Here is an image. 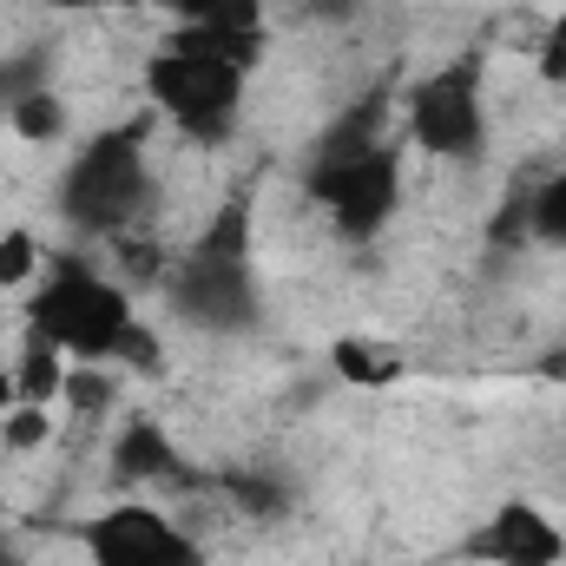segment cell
<instances>
[{"label":"cell","mask_w":566,"mask_h":566,"mask_svg":"<svg viewBox=\"0 0 566 566\" xmlns=\"http://www.w3.org/2000/svg\"><path fill=\"white\" fill-rule=\"evenodd\" d=\"M178 33H211V40H264L271 0H158Z\"/></svg>","instance_id":"10"},{"label":"cell","mask_w":566,"mask_h":566,"mask_svg":"<svg viewBox=\"0 0 566 566\" xmlns=\"http://www.w3.org/2000/svg\"><path fill=\"white\" fill-rule=\"evenodd\" d=\"M560 434H566V402H560Z\"/></svg>","instance_id":"24"},{"label":"cell","mask_w":566,"mask_h":566,"mask_svg":"<svg viewBox=\"0 0 566 566\" xmlns=\"http://www.w3.org/2000/svg\"><path fill=\"white\" fill-rule=\"evenodd\" d=\"M66 356L60 349H46L40 336H20V356H13V369H7V382H13V402H40V409H53L60 402V389H66Z\"/></svg>","instance_id":"12"},{"label":"cell","mask_w":566,"mask_h":566,"mask_svg":"<svg viewBox=\"0 0 566 566\" xmlns=\"http://www.w3.org/2000/svg\"><path fill=\"white\" fill-rule=\"evenodd\" d=\"M113 363H73L66 369V389H60V402L73 409V416H106L113 409Z\"/></svg>","instance_id":"17"},{"label":"cell","mask_w":566,"mask_h":566,"mask_svg":"<svg viewBox=\"0 0 566 566\" xmlns=\"http://www.w3.org/2000/svg\"><path fill=\"white\" fill-rule=\"evenodd\" d=\"M303 191L343 244H369L402 211V145L396 139L316 145L310 165H303Z\"/></svg>","instance_id":"5"},{"label":"cell","mask_w":566,"mask_h":566,"mask_svg":"<svg viewBox=\"0 0 566 566\" xmlns=\"http://www.w3.org/2000/svg\"><path fill=\"white\" fill-rule=\"evenodd\" d=\"M534 66H541V80H547V86H566V13H554V20H547Z\"/></svg>","instance_id":"20"},{"label":"cell","mask_w":566,"mask_h":566,"mask_svg":"<svg viewBox=\"0 0 566 566\" xmlns=\"http://www.w3.org/2000/svg\"><path fill=\"white\" fill-rule=\"evenodd\" d=\"M0 566H33L27 554H20V541H13V534H0Z\"/></svg>","instance_id":"23"},{"label":"cell","mask_w":566,"mask_h":566,"mask_svg":"<svg viewBox=\"0 0 566 566\" xmlns=\"http://www.w3.org/2000/svg\"><path fill=\"white\" fill-rule=\"evenodd\" d=\"M151 205H158V171H151V133H145V119L86 133V139L73 145L60 185H53L60 224L73 238H93V244H113L126 231H145Z\"/></svg>","instance_id":"2"},{"label":"cell","mask_w":566,"mask_h":566,"mask_svg":"<svg viewBox=\"0 0 566 566\" xmlns=\"http://www.w3.org/2000/svg\"><path fill=\"white\" fill-rule=\"evenodd\" d=\"M20 316L27 336H40L66 363H119V343L139 323V296L86 251H53L40 283L20 296Z\"/></svg>","instance_id":"4"},{"label":"cell","mask_w":566,"mask_h":566,"mask_svg":"<svg viewBox=\"0 0 566 566\" xmlns=\"http://www.w3.org/2000/svg\"><path fill=\"white\" fill-rule=\"evenodd\" d=\"M329 369H336L349 389H389V382H402V369H409V363H402L389 343H376V336H336Z\"/></svg>","instance_id":"11"},{"label":"cell","mask_w":566,"mask_h":566,"mask_svg":"<svg viewBox=\"0 0 566 566\" xmlns=\"http://www.w3.org/2000/svg\"><path fill=\"white\" fill-rule=\"evenodd\" d=\"M106 468H113V488H119V494H145V488H178V481H191V461L178 454V441L165 434V422H151V416H126V428H119L113 448H106Z\"/></svg>","instance_id":"9"},{"label":"cell","mask_w":566,"mask_h":566,"mask_svg":"<svg viewBox=\"0 0 566 566\" xmlns=\"http://www.w3.org/2000/svg\"><path fill=\"white\" fill-rule=\"evenodd\" d=\"M488 73L481 53L441 60L402 93V139L434 165H481L488 158Z\"/></svg>","instance_id":"6"},{"label":"cell","mask_w":566,"mask_h":566,"mask_svg":"<svg viewBox=\"0 0 566 566\" xmlns=\"http://www.w3.org/2000/svg\"><path fill=\"white\" fill-rule=\"evenodd\" d=\"M33 86H53V53L46 46H27V53H0V119L13 99H27Z\"/></svg>","instance_id":"18"},{"label":"cell","mask_w":566,"mask_h":566,"mask_svg":"<svg viewBox=\"0 0 566 566\" xmlns=\"http://www.w3.org/2000/svg\"><path fill=\"white\" fill-rule=\"evenodd\" d=\"M66 126H73V113H66V93L60 86H33L27 99H13L7 106V133L27 145H53L66 139Z\"/></svg>","instance_id":"14"},{"label":"cell","mask_w":566,"mask_h":566,"mask_svg":"<svg viewBox=\"0 0 566 566\" xmlns=\"http://www.w3.org/2000/svg\"><path fill=\"white\" fill-rule=\"evenodd\" d=\"M158 363H165V349H158V336H151L145 323H133V329H126V343H119V363H113V369H139V376H151Z\"/></svg>","instance_id":"21"},{"label":"cell","mask_w":566,"mask_h":566,"mask_svg":"<svg viewBox=\"0 0 566 566\" xmlns=\"http://www.w3.org/2000/svg\"><path fill=\"white\" fill-rule=\"evenodd\" d=\"M73 541L86 566H211L205 547L145 494H119L73 521Z\"/></svg>","instance_id":"7"},{"label":"cell","mask_w":566,"mask_h":566,"mask_svg":"<svg viewBox=\"0 0 566 566\" xmlns=\"http://www.w3.org/2000/svg\"><path fill=\"white\" fill-rule=\"evenodd\" d=\"M461 554L474 566H566V527L534 494H507L461 541Z\"/></svg>","instance_id":"8"},{"label":"cell","mask_w":566,"mask_h":566,"mask_svg":"<svg viewBox=\"0 0 566 566\" xmlns=\"http://www.w3.org/2000/svg\"><path fill=\"white\" fill-rule=\"evenodd\" d=\"M264 60V40H211V33H165L145 53V106L178 126L198 145H224L244 99H251V73Z\"/></svg>","instance_id":"1"},{"label":"cell","mask_w":566,"mask_h":566,"mask_svg":"<svg viewBox=\"0 0 566 566\" xmlns=\"http://www.w3.org/2000/svg\"><path fill=\"white\" fill-rule=\"evenodd\" d=\"M165 303L178 323L205 336H251L264 323V283L251 264V198L218 205L205 238H191L171 271H165Z\"/></svg>","instance_id":"3"},{"label":"cell","mask_w":566,"mask_h":566,"mask_svg":"<svg viewBox=\"0 0 566 566\" xmlns=\"http://www.w3.org/2000/svg\"><path fill=\"white\" fill-rule=\"evenodd\" d=\"M224 494H231L244 514H258V521H277V514H290V481H283V474L231 468V474H224Z\"/></svg>","instance_id":"16"},{"label":"cell","mask_w":566,"mask_h":566,"mask_svg":"<svg viewBox=\"0 0 566 566\" xmlns=\"http://www.w3.org/2000/svg\"><path fill=\"white\" fill-rule=\"evenodd\" d=\"M46 244H40V231H27V224H7L0 231V290H13V296H27L40 271H46Z\"/></svg>","instance_id":"15"},{"label":"cell","mask_w":566,"mask_h":566,"mask_svg":"<svg viewBox=\"0 0 566 566\" xmlns=\"http://www.w3.org/2000/svg\"><path fill=\"white\" fill-rule=\"evenodd\" d=\"M521 238L547 244V251H566V171H547L541 185L521 191Z\"/></svg>","instance_id":"13"},{"label":"cell","mask_w":566,"mask_h":566,"mask_svg":"<svg viewBox=\"0 0 566 566\" xmlns=\"http://www.w3.org/2000/svg\"><path fill=\"white\" fill-rule=\"evenodd\" d=\"M46 441H53V409H40V402H13V409H0V448L33 454V448H46Z\"/></svg>","instance_id":"19"},{"label":"cell","mask_w":566,"mask_h":566,"mask_svg":"<svg viewBox=\"0 0 566 566\" xmlns=\"http://www.w3.org/2000/svg\"><path fill=\"white\" fill-rule=\"evenodd\" d=\"M303 7H310L316 20H349V13H356L363 0H303Z\"/></svg>","instance_id":"22"}]
</instances>
